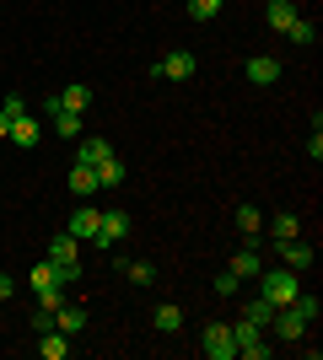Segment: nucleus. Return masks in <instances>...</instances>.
Segmentation results:
<instances>
[{
  "instance_id": "f257e3e1",
  "label": "nucleus",
  "mask_w": 323,
  "mask_h": 360,
  "mask_svg": "<svg viewBox=\"0 0 323 360\" xmlns=\"http://www.w3.org/2000/svg\"><path fill=\"white\" fill-rule=\"evenodd\" d=\"M296 290H302V274L296 269H286V264H280V269H259V296L270 301V307H291Z\"/></svg>"
},
{
  "instance_id": "f03ea898",
  "label": "nucleus",
  "mask_w": 323,
  "mask_h": 360,
  "mask_svg": "<svg viewBox=\"0 0 323 360\" xmlns=\"http://www.w3.org/2000/svg\"><path fill=\"white\" fill-rule=\"evenodd\" d=\"M129 237V210H103V221H97V253H119V242Z\"/></svg>"
},
{
  "instance_id": "7ed1b4c3",
  "label": "nucleus",
  "mask_w": 323,
  "mask_h": 360,
  "mask_svg": "<svg viewBox=\"0 0 323 360\" xmlns=\"http://www.w3.org/2000/svg\"><path fill=\"white\" fill-rule=\"evenodd\" d=\"M200 349L210 360H232L237 355V339H232V323H205V339H200Z\"/></svg>"
},
{
  "instance_id": "20e7f679",
  "label": "nucleus",
  "mask_w": 323,
  "mask_h": 360,
  "mask_svg": "<svg viewBox=\"0 0 323 360\" xmlns=\"http://www.w3.org/2000/svg\"><path fill=\"white\" fill-rule=\"evenodd\" d=\"M270 328H275V339H286V345H302V339H308V323H302V312H296V307H275Z\"/></svg>"
},
{
  "instance_id": "39448f33",
  "label": "nucleus",
  "mask_w": 323,
  "mask_h": 360,
  "mask_svg": "<svg viewBox=\"0 0 323 360\" xmlns=\"http://www.w3.org/2000/svg\"><path fill=\"white\" fill-rule=\"evenodd\" d=\"M232 274H237V280H259V269H264V253H259V242L248 237L243 248H237V253H232V264H227Z\"/></svg>"
},
{
  "instance_id": "423d86ee",
  "label": "nucleus",
  "mask_w": 323,
  "mask_h": 360,
  "mask_svg": "<svg viewBox=\"0 0 323 360\" xmlns=\"http://www.w3.org/2000/svg\"><path fill=\"white\" fill-rule=\"evenodd\" d=\"M97 221H103V210H92V205H76V210H70V221H65V231H70L76 242H92V237H97Z\"/></svg>"
},
{
  "instance_id": "0eeeda50",
  "label": "nucleus",
  "mask_w": 323,
  "mask_h": 360,
  "mask_svg": "<svg viewBox=\"0 0 323 360\" xmlns=\"http://www.w3.org/2000/svg\"><path fill=\"white\" fill-rule=\"evenodd\" d=\"M81 242L76 237H70V231H65V226H60V231H54V242H49V264H65V269H81Z\"/></svg>"
},
{
  "instance_id": "6e6552de",
  "label": "nucleus",
  "mask_w": 323,
  "mask_h": 360,
  "mask_svg": "<svg viewBox=\"0 0 323 360\" xmlns=\"http://www.w3.org/2000/svg\"><path fill=\"white\" fill-rule=\"evenodd\" d=\"M6 140H11L16 150H32L38 140H44V124L32 119V113H22V119H11V135H6Z\"/></svg>"
},
{
  "instance_id": "1a4fd4ad",
  "label": "nucleus",
  "mask_w": 323,
  "mask_h": 360,
  "mask_svg": "<svg viewBox=\"0 0 323 360\" xmlns=\"http://www.w3.org/2000/svg\"><path fill=\"white\" fill-rule=\"evenodd\" d=\"M87 103H92V86H60L54 97H49V113H54V108H70V113H87Z\"/></svg>"
},
{
  "instance_id": "9d476101",
  "label": "nucleus",
  "mask_w": 323,
  "mask_h": 360,
  "mask_svg": "<svg viewBox=\"0 0 323 360\" xmlns=\"http://www.w3.org/2000/svg\"><path fill=\"white\" fill-rule=\"evenodd\" d=\"M194 54H167V60H156V75H167V81H194Z\"/></svg>"
},
{
  "instance_id": "9b49d317",
  "label": "nucleus",
  "mask_w": 323,
  "mask_h": 360,
  "mask_svg": "<svg viewBox=\"0 0 323 360\" xmlns=\"http://www.w3.org/2000/svg\"><path fill=\"white\" fill-rule=\"evenodd\" d=\"M275 248H280V258H286V269H296V274H302V269H312V248H308L302 237H291V242H275Z\"/></svg>"
},
{
  "instance_id": "f8f14e48",
  "label": "nucleus",
  "mask_w": 323,
  "mask_h": 360,
  "mask_svg": "<svg viewBox=\"0 0 323 360\" xmlns=\"http://www.w3.org/2000/svg\"><path fill=\"white\" fill-rule=\"evenodd\" d=\"M54 328L76 339V333L87 328V307H70V301H60V307H54Z\"/></svg>"
},
{
  "instance_id": "ddd939ff",
  "label": "nucleus",
  "mask_w": 323,
  "mask_h": 360,
  "mask_svg": "<svg viewBox=\"0 0 323 360\" xmlns=\"http://www.w3.org/2000/svg\"><path fill=\"white\" fill-rule=\"evenodd\" d=\"M243 70H248V81H253V86H275V81H280V60H270V54L248 60Z\"/></svg>"
},
{
  "instance_id": "4468645a",
  "label": "nucleus",
  "mask_w": 323,
  "mask_h": 360,
  "mask_svg": "<svg viewBox=\"0 0 323 360\" xmlns=\"http://www.w3.org/2000/svg\"><path fill=\"white\" fill-rule=\"evenodd\" d=\"M151 328L156 333H178L184 328V307H178V301H162V307L151 312Z\"/></svg>"
},
{
  "instance_id": "2eb2a0df",
  "label": "nucleus",
  "mask_w": 323,
  "mask_h": 360,
  "mask_svg": "<svg viewBox=\"0 0 323 360\" xmlns=\"http://www.w3.org/2000/svg\"><path fill=\"white\" fill-rule=\"evenodd\" d=\"M70 194H76V199H92L97 194V167H87V162L70 167Z\"/></svg>"
},
{
  "instance_id": "dca6fc26",
  "label": "nucleus",
  "mask_w": 323,
  "mask_h": 360,
  "mask_svg": "<svg viewBox=\"0 0 323 360\" xmlns=\"http://www.w3.org/2000/svg\"><path fill=\"white\" fill-rule=\"evenodd\" d=\"M38 355H44V360H65V355H70V333H60V328L38 333Z\"/></svg>"
},
{
  "instance_id": "f3484780",
  "label": "nucleus",
  "mask_w": 323,
  "mask_h": 360,
  "mask_svg": "<svg viewBox=\"0 0 323 360\" xmlns=\"http://www.w3.org/2000/svg\"><path fill=\"white\" fill-rule=\"evenodd\" d=\"M108 156H113V146H108L103 135H92V140H81V150H76V162H87V167L108 162Z\"/></svg>"
},
{
  "instance_id": "a211bd4d",
  "label": "nucleus",
  "mask_w": 323,
  "mask_h": 360,
  "mask_svg": "<svg viewBox=\"0 0 323 360\" xmlns=\"http://www.w3.org/2000/svg\"><path fill=\"white\" fill-rule=\"evenodd\" d=\"M124 172H129V167H124L119 156H108V162H97V188H119V183H124Z\"/></svg>"
},
{
  "instance_id": "6ab92c4d",
  "label": "nucleus",
  "mask_w": 323,
  "mask_h": 360,
  "mask_svg": "<svg viewBox=\"0 0 323 360\" xmlns=\"http://www.w3.org/2000/svg\"><path fill=\"white\" fill-rule=\"evenodd\" d=\"M237 231H243V237H259L264 231V210L259 205H237Z\"/></svg>"
},
{
  "instance_id": "aec40b11",
  "label": "nucleus",
  "mask_w": 323,
  "mask_h": 360,
  "mask_svg": "<svg viewBox=\"0 0 323 360\" xmlns=\"http://www.w3.org/2000/svg\"><path fill=\"white\" fill-rule=\"evenodd\" d=\"M49 119H54V135H65V140L81 135V113H70V108H54Z\"/></svg>"
},
{
  "instance_id": "412c9836",
  "label": "nucleus",
  "mask_w": 323,
  "mask_h": 360,
  "mask_svg": "<svg viewBox=\"0 0 323 360\" xmlns=\"http://www.w3.org/2000/svg\"><path fill=\"white\" fill-rule=\"evenodd\" d=\"M291 22H296V6H291V0H270V27H275V32H291Z\"/></svg>"
},
{
  "instance_id": "4be33fe9",
  "label": "nucleus",
  "mask_w": 323,
  "mask_h": 360,
  "mask_svg": "<svg viewBox=\"0 0 323 360\" xmlns=\"http://www.w3.org/2000/svg\"><path fill=\"white\" fill-rule=\"evenodd\" d=\"M270 237H275V242L302 237V221H296V215H275V221H270Z\"/></svg>"
},
{
  "instance_id": "5701e85b",
  "label": "nucleus",
  "mask_w": 323,
  "mask_h": 360,
  "mask_svg": "<svg viewBox=\"0 0 323 360\" xmlns=\"http://www.w3.org/2000/svg\"><path fill=\"white\" fill-rule=\"evenodd\" d=\"M124 274H129L135 285H151V280H156V269L146 264V258H124Z\"/></svg>"
},
{
  "instance_id": "b1692460",
  "label": "nucleus",
  "mask_w": 323,
  "mask_h": 360,
  "mask_svg": "<svg viewBox=\"0 0 323 360\" xmlns=\"http://www.w3.org/2000/svg\"><path fill=\"white\" fill-rule=\"evenodd\" d=\"M243 317H253V323H259V328H270V317H275V307H270V301H248V307H243Z\"/></svg>"
},
{
  "instance_id": "393cba45",
  "label": "nucleus",
  "mask_w": 323,
  "mask_h": 360,
  "mask_svg": "<svg viewBox=\"0 0 323 360\" xmlns=\"http://www.w3.org/2000/svg\"><path fill=\"white\" fill-rule=\"evenodd\" d=\"M291 307L302 312V323H308V328L318 323V312H323V307H318V296H302V290H296V301H291Z\"/></svg>"
},
{
  "instance_id": "a878e982",
  "label": "nucleus",
  "mask_w": 323,
  "mask_h": 360,
  "mask_svg": "<svg viewBox=\"0 0 323 360\" xmlns=\"http://www.w3.org/2000/svg\"><path fill=\"white\" fill-rule=\"evenodd\" d=\"M221 6H227V0H189V16H194V22H210Z\"/></svg>"
},
{
  "instance_id": "bb28decb",
  "label": "nucleus",
  "mask_w": 323,
  "mask_h": 360,
  "mask_svg": "<svg viewBox=\"0 0 323 360\" xmlns=\"http://www.w3.org/2000/svg\"><path fill=\"white\" fill-rule=\"evenodd\" d=\"M237 290H243V280H237L232 269H221V274H215V296H237Z\"/></svg>"
},
{
  "instance_id": "cd10ccee",
  "label": "nucleus",
  "mask_w": 323,
  "mask_h": 360,
  "mask_svg": "<svg viewBox=\"0 0 323 360\" xmlns=\"http://www.w3.org/2000/svg\"><path fill=\"white\" fill-rule=\"evenodd\" d=\"M0 113H6V119H22V113H27V97H16V91H11V97L0 103Z\"/></svg>"
},
{
  "instance_id": "c85d7f7f",
  "label": "nucleus",
  "mask_w": 323,
  "mask_h": 360,
  "mask_svg": "<svg viewBox=\"0 0 323 360\" xmlns=\"http://www.w3.org/2000/svg\"><path fill=\"white\" fill-rule=\"evenodd\" d=\"M54 328V307H38V312H32V333H49Z\"/></svg>"
},
{
  "instance_id": "c756f323",
  "label": "nucleus",
  "mask_w": 323,
  "mask_h": 360,
  "mask_svg": "<svg viewBox=\"0 0 323 360\" xmlns=\"http://www.w3.org/2000/svg\"><path fill=\"white\" fill-rule=\"evenodd\" d=\"M16 296V280H11V274H0V301H11Z\"/></svg>"
},
{
  "instance_id": "7c9ffc66",
  "label": "nucleus",
  "mask_w": 323,
  "mask_h": 360,
  "mask_svg": "<svg viewBox=\"0 0 323 360\" xmlns=\"http://www.w3.org/2000/svg\"><path fill=\"white\" fill-rule=\"evenodd\" d=\"M6 135H11V119H6V113H0V140H6Z\"/></svg>"
}]
</instances>
